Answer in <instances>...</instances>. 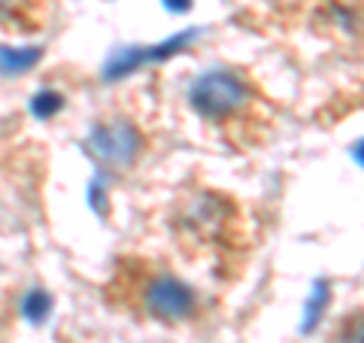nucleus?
<instances>
[{
  "label": "nucleus",
  "mask_w": 364,
  "mask_h": 343,
  "mask_svg": "<svg viewBox=\"0 0 364 343\" xmlns=\"http://www.w3.org/2000/svg\"><path fill=\"white\" fill-rule=\"evenodd\" d=\"M134 292L140 310L149 319H158V322H191L200 313V295L170 270L134 273Z\"/></svg>",
  "instance_id": "f257e3e1"
},
{
  "label": "nucleus",
  "mask_w": 364,
  "mask_h": 343,
  "mask_svg": "<svg viewBox=\"0 0 364 343\" xmlns=\"http://www.w3.org/2000/svg\"><path fill=\"white\" fill-rule=\"evenodd\" d=\"M188 104L195 107L200 119L210 122H231L255 104V88L237 70H210L200 73L188 88Z\"/></svg>",
  "instance_id": "f03ea898"
},
{
  "label": "nucleus",
  "mask_w": 364,
  "mask_h": 343,
  "mask_svg": "<svg viewBox=\"0 0 364 343\" xmlns=\"http://www.w3.org/2000/svg\"><path fill=\"white\" fill-rule=\"evenodd\" d=\"M143 149V137L131 122H107L91 134V152L112 167L131 164Z\"/></svg>",
  "instance_id": "7ed1b4c3"
},
{
  "label": "nucleus",
  "mask_w": 364,
  "mask_h": 343,
  "mask_svg": "<svg viewBox=\"0 0 364 343\" xmlns=\"http://www.w3.org/2000/svg\"><path fill=\"white\" fill-rule=\"evenodd\" d=\"M43 6H46V0H0V25L28 31L31 25L40 21Z\"/></svg>",
  "instance_id": "20e7f679"
},
{
  "label": "nucleus",
  "mask_w": 364,
  "mask_h": 343,
  "mask_svg": "<svg viewBox=\"0 0 364 343\" xmlns=\"http://www.w3.org/2000/svg\"><path fill=\"white\" fill-rule=\"evenodd\" d=\"M334 343H361V316H346V322L337 328Z\"/></svg>",
  "instance_id": "39448f33"
}]
</instances>
